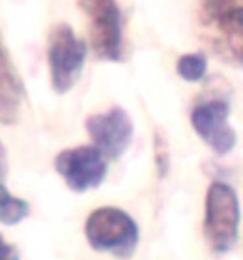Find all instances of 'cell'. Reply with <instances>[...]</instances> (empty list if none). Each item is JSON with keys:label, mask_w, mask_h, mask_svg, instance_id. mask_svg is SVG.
Segmentation results:
<instances>
[{"label": "cell", "mask_w": 243, "mask_h": 260, "mask_svg": "<svg viewBox=\"0 0 243 260\" xmlns=\"http://www.w3.org/2000/svg\"><path fill=\"white\" fill-rule=\"evenodd\" d=\"M202 40L223 62L243 68V0H198Z\"/></svg>", "instance_id": "obj_1"}, {"label": "cell", "mask_w": 243, "mask_h": 260, "mask_svg": "<svg viewBox=\"0 0 243 260\" xmlns=\"http://www.w3.org/2000/svg\"><path fill=\"white\" fill-rule=\"evenodd\" d=\"M84 236L92 249L125 260L135 253L141 232L136 221L127 212L105 206L97 208L88 215L84 223Z\"/></svg>", "instance_id": "obj_2"}, {"label": "cell", "mask_w": 243, "mask_h": 260, "mask_svg": "<svg viewBox=\"0 0 243 260\" xmlns=\"http://www.w3.org/2000/svg\"><path fill=\"white\" fill-rule=\"evenodd\" d=\"M239 201L226 182H214L207 187L204 206V236L215 254H226L239 234Z\"/></svg>", "instance_id": "obj_3"}, {"label": "cell", "mask_w": 243, "mask_h": 260, "mask_svg": "<svg viewBox=\"0 0 243 260\" xmlns=\"http://www.w3.org/2000/svg\"><path fill=\"white\" fill-rule=\"evenodd\" d=\"M86 45L70 24H56L49 34L47 62L51 86L56 94H65L75 86L84 68Z\"/></svg>", "instance_id": "obj_4"}, {"label": "cell", "mask_w": 243, "mask_h": 260, "mask_svg": "<svg viewBox=\"0 0 243 260\" xmlns=\"http://www.w3.org/2000/svg\"><path fill=\"white\" fill-rule=\"evenodd\" d=\"M79 8L88 19L90 43L95 56L107 62H122V12L116 0H79Z\"/></svg>", "instance_id": "obj_5"}, {"label": "cell", "mask_w": 243, "mask_h": 260, "mask_svg": "<svg viewBox=\"0 0 243 260\" xmlns=\"http://www.w3.org/2000/svg\"><path fill=\"white\" fill-rule=\"evenodd\" d=\"M54 169L65 185L75 193L99 187L107 176V157L95 146H77L62 150L54 157Z\"/></svg>", "instance_id": "obj_6"}, {"label": "cell", "mask_w": 243, "mask_h": 260, "mask_svg": "<svg viewBox=\"0 0 243 260\" xmlns=\"http://www.w3.org/2000/svg\"><path fill=\"white\" fill-rule=\"evenodd\" d=\"M228 116L230 103L223 98L202 101L191 113L193 129L217 155L230 154L236 146V131L228 124Z\"/></svg>", "instance_id": "obj_7"}, {"label": "cell", "mask_w": 243, "mask_h": 260, "mask_svg": "<svg viewBox=\"0 0 243 260\" xmlns=\"http://www.w3.org/2000/svg\"><path fill=\"white\" fill-rule=\"evenodd\" d=\"M86 131L94 146L107 159H120L133 141V120L122 107H113L105 113L92 114L86 120Z\"/></svg>", "instance_id": "obj_8"}, {"label": "cell", "mask_w": 243, "mask_h": 260, "mask_svg": "<svg viewBox=\"0 0 243 260\" xmlns=\"http://www.w3.org/2000/svg\"><path fill=\"white\" fill-rule=\"evenodd\" d=\"M23 98L24 84L0 36V124L12 125L17 122Z\"/></svg>", "instance_id": "obj_9"}, {"label": "cell", "mask_w": 243, "mask_h": 260, "mask_svg": "<svg viewBox=\"0 0 243 260\" xmlns=\"http://www.w3.org/2000/svg\"><path fill=\"white\" fill-rule=\"evenodd\" d=\"M176 71L187 83H198L206 77L207 60L202 53L182 54L178 58V64H176Z\"/></svg>", "instance_id": "obj_10"}, {"label": "cell", "mask_w": 243, "mask_h": 260, "mask_svg": "<svg viewBox=\"0 0 243 260\" xmlns=\"http://www.w3.org/2000/svg\"><path fill=\"white\" fill-rule=\"evenodd\" d=\"M30 204L19 197H10L2 206H0V223L6 226H13L21 223L23 219L28 217Z\"/></svg>", "instance_id": "obj_11"}, {"label": "cell", "mask_w": 243, "mask_h": 260, "mask_svg": "<svg viewBox=\"0 0 243 260\" xmlns=\"http://www.w3.org/2000/svg\"><path fill=\"white\" fill-rule=\"evenodd\" d=\"M154 159L159 178H165L170 171V152H168V142L161 131H155L154 135Z\"/></svg>", "instance_id": "obj_12"}, {"label": "cell", "mask_w": 243, "mask_h": 260, "mask_svg": "<svg viewBox=\"0 0 243 260\" xmlns=\"http://www.w3.org/2000/svg\"><path fill=\"white\" fill-rule=\"evenodd\" d=\"M0 260H21L17 249L12 243H8L2 234H0Z\"/></svg>", "instance_id": "obj_13"}]
</instances>
